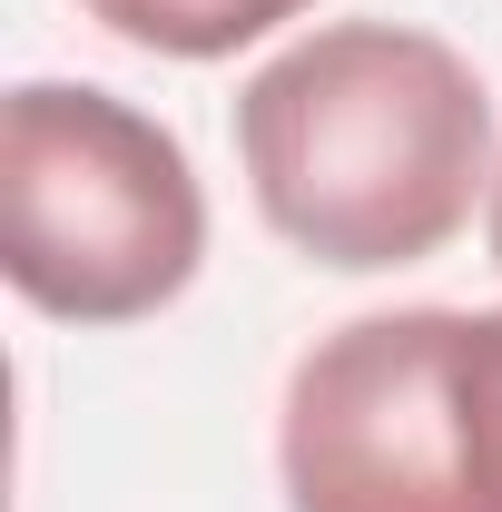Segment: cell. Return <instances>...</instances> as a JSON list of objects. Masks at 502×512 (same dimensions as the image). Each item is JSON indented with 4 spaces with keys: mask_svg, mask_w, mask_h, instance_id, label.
<instances>
[{
    "mask_svg": "<svg viewBox=\"0 0 502 512\" xmlns=\"http://www.w3.org/2000/svg\"><path fill=\"white\" fill-rule=\"evenodd\" d=\"M256 207L315 266L375 276L434 256L493 178V99L424 30L335 20L237 99Z\"/></svg>",
    "mask_w": 502,
    "mask_h": 512,
    "instance_id": "cell-1",
    "label": "cell"
},
{
    "mask_svg": "<svg viewBox=\"0 0 502 512\" xmlns=\"http://www.w3.org/2000/svg\"><path fill=\"white\" fill-rule=\"evenodd\" d=\"M296 512H502V316H355L286 384Z\"/></svg>",
    "mask_w": 502,
    "mask_h": 512,
    "instance_id": "cell-2",
    "label": "cell"
},
{
    "mask_svg": "<svg viewBox=\"0 0 502 512\" xmlns=\"http://www.w3.org/2000/svg\"><path fill=\"white\" fill-rule=\"evenodd\" d=\"M306 0H89L99 30H119L138 50H168V60H227L247 50L256 30L296 20Z\"/></svg>",
    "mask_w": 502,
    "mask_h": 512,
    "instance_id": "cell-4",
    "label": "cell"
},
{
    "mask_svg": "<svg viewBox=\"0 0 502 512\" xmlns=\"http://www.w3.org/2000/svg\"><path fill=\"white\" fill-rule=\"evenodd\" d=\"M493 266H502V188H493Z\"/></svg>",
    "mask_w": 502,
    "mask_h": 512,
    "instance_id": "cell-5",
    "label": "cell"
},
{
    "mask_svg": "<svg viewBox=\"0 0 502 512\" xmlns=\"http://www.w3.org/2000/svg\"><path fill=\"white\" fill-rule=\"evenodd\" d=\"M207 197L188 148L109 89L30 79L0 109V266L69 325L158 316L197 276Z\"/></svg>",
    "mask_w": 502,
    "mask_h": 512,
    "instance_id": "cell-3",
    "label": "cell"
}]
</instances>
